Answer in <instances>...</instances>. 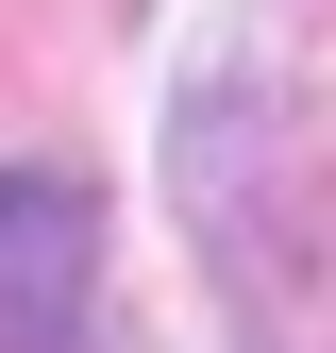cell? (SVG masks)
<instances>
[{
	"label": "cell",
	"mask_w": 336,
	"mask_h": 353,
	"mask_svg": "<svg viewBox=\"0 0 336 353\" xmlns=\"http://www.w3.org/2000/svg\"><path fill=\"white\" fill-rule=\"evenodd\" d=\"M84 320H101V185L0 168V353H84Z\"/></svg>",
	"instance_id": "cell-1"
},
{
	"label": "cell",
	"mask_w": 336,
	"mask_h": 353,
	"mask_svg": "<svg viewBox=\"0 0 336 353\" xmlns=\"http://www.w3.org/2000/svg\"><path fill=\"white\" fill-rule=\"evenodd\" d=\"M269 135H286V84H269L252 34H219L185 68V101H168V185H185V219L219 252H252V168H269Z\"/></svg>",
	"instance_id": "cell-2"
}]
</instances>
